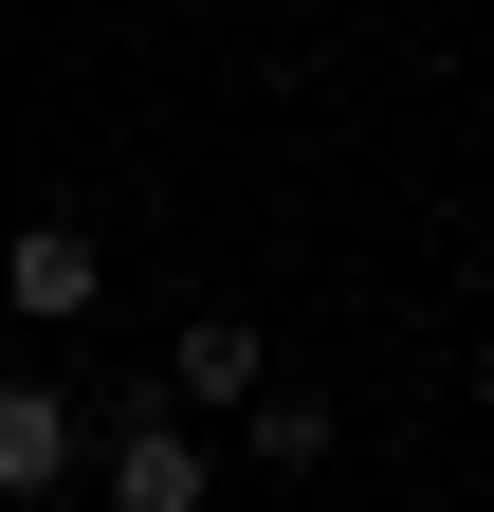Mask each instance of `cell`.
Segmentation results:
<instances>
[{
	"label": "cell",
	"instance_id": "obj_1",
	"mask_svg": "<svg viewBox=\"0 0 494 512\" xmlns=\"http://www.w3.org/2000/svg\"><path fill=\"white\" fill-rule=\"evenodd\" d=\"M0 311H19V330H74V311H110L92 220H19V238H0Z\"/></svg>",
	"mask_w": 494,
	"mask_h": 512
},
{
	"label": "cell",
	"instance_id": "obj_2",
	"mask_svg": "<svg viewBox=\"0 0 494 512\" xmlns=\"http://www.w3.org/2000/svg\"><path fill=\"white\" fill-rule=\"evenodd\" d=\"M110 512H202V421H183V403L110 421Z\"/></svg>",
	"mask_w": 494,
	"mask_h": 512
},
{
	"label": "cell",
	"instance_id": "obj_3",
	"mask_svg": "<svg viewBox=\"0 0 494 512\" xmlns=\"http://www.w3.org/2000/svg\"><path fill=\"white\" fill-rule=\"evenodd\" d=\"M275 348H257V311H183V348H165V403H257Z\"/></svg>",
	"mask_w": 494,
	"mask_h": 512
},
{
	"label": "cell",
	"instance_id": "obj_4",
	"mask_svg": "<svg viewBox=\"0 0 494 512\" xmlns=\"http://www.w3.org/2000/svg\"><path fill=\"white\" fill-rule=\"evenodd\" d=\"M74 439H92V403H55V384H0V494H55V476H74Z\"/></svg>",
	"mask_w": 494,
	"mask_h": 512
},
{
	"label": "cell",
	"instance_id": "obj_5",
	"mask_svg": "<svg viewBox=\"0 0 494 512\" xmlns=\"http://www.w3.org/2000/svg\"><path fill=\"white\" fill-rule=\"evenodd\" d=\"M238 439H257V476H330V384H257V403H238Z\"/></svg>",
	"mask_w": 494,
	"mask_h": 512
},
{
	"label": "cell",
	"instance_id": "obj_6",
	"mask_svg": "<svg viewBox=\"0 0 494 512\" xmlns=\"http://www.w3.org/2000/svg\"><path fill=\"white\" fill-rule=\"evenodd\" d=\"M0 330H19V311H0Z\"/></svg>",
	"mask_w": 494,
	"mask_h": 512
}]
</instances>
